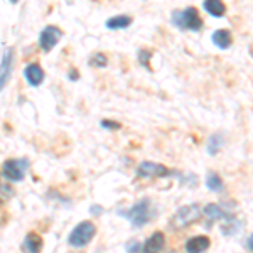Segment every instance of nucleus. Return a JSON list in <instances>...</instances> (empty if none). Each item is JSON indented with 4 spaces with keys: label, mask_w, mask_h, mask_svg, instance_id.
Here are the masks:
<instances>
[{
    "label": "nucleus",
    "mask_w": 253,
    "mask_h": 253,
    "mask_svg": "<svg viewBox=\"0 0 253 253\" xmlns=\"http://www.w3.org/2000/svg\"><path fill=\"white\" fill-rule=\"evenodd\" d=\"M95 233H96L95 224H93L91 221H81L80 224H76V226L73 228L68 242L71 247L81 248V247H84V245H88L89 242H91Z\"/></svg>",
    "instance_id": "20e7f679"
},
{
    "label": "nucleus",
    "mask_w": 253,
    "mask_h": 253,
    "mask_svg": "<svg viewBox=\"0 0 253 253\" xmlns=\"http://www.w3.org/2000/svg\"><path fill=\"white\" fill-rule=\"evenodd\" d=\"M221 145H223L221 135H219V133H214V135L208 140V152H210L211 156H216V152L221 149Z\"/></svg>",
    "instance_id": "a211bd4d"
},
{
    "label": "nucleus",
    "mask_w": 253,
    "mask_h": 253,
    "mask_svg": "<svg viewBox=\"0 0 253 253\" xmlns=\"http://www.w3.org/2000/svg\"><path fill=\"white\" fill-rule=\"evenodd\" d=\"M199 216H201V210L198 205H187L179 208V211H175V214L170 218V226L174 230H184L189 224L198 221Z\"/></svg>",
    "instance_id": "7ed1b4c3"
},
{
    "label": "nucleus",
    "mask_w": 253,
    "mask_h": 253,
    "mask_svg": "<svg viewBox=\"0 0 253 253\" xmlns=\"http://www.w3.org/2000/svg\"><path fill=\"white\" fill-rule=\"evenodd\" d=\"M12 2H17V0H12Z\"/></svg>",
    "instance_id": "b1692460"
},
{
    "label": "nucleus",
    "mask_w": 253,
    "mask_h": 253,
    "mask_svg": "<svg viewBox=\"0 0 253 253\" xmlns=\"http://www.w3.org/2000/svg\"><path fill=\"white\" fill-rule=\"evenodd\" d=\"M203 7H205V10L210 15H213V17H223L224 12H226V7H224V3L221 0H205Z\"/></svg>",
    "instance_id": "4468645a"
},
{
    "label": "nucleus",
    "mask_w": 253,
    "mask_h": 253,
    "mask_svg": "<svg viewBox=\"0 0 253 253\" xmlns=\"http://www.w3.org/2000/svg\"><path fill=\"white\" fill-rule=\"evenodd\" d=\"M211 41H213V44L216 47L219 49H228L231 46V32L228 29H218L213 32V36H211Z\"/></svg>",
    "instance_id": "ddd939ff"
},
{
    "label": "nucleus",
    "mask_w": 253,
    "mask_h": 253,
    "mask_svg": "<svg viewBox=\"0 0 253 253\" xmlns=\"http://www.w3.org/2000/svg\"><path fill=\"white\" fill-rule=\"evenodd\" d=\"M61 36H63V32H61L59 27H56V26L44 27L42 32H41V36H39V46H41V49H42L44 52L52 51L56 44L59 42Z\"/></svg>",
    "instance_id": "423d86ee"
},
{
    "label": "nucleus",
    "mask_w": 253,
    "mask_h": 253,
    "mask_svg": "<svg viewBox=\"0 0 253 253\" xmlns=\"http://www.w3.org/2000/svg\"><path fill=\"white\" fill-rule=\"evenodd\" d=\"M137 174L140 177H166V175L170 174V170L167 169L166 166L162 164H157V162H142L137 169Z\"/></svg>",
    "instance_id": "0eeeda50"
},
{
    "label": "nucleus",
    "mask_w": 253,
    "mask_h": 253,
    "mask_svg": "<svg viewBox=\"0 0 253 253\" xmlns=\"http://www.w3.org/2000/svg\"><path fill=\"white\" fill-rule=\"evenodd\" d=\"M206 187L211 191H221L223 189V181L218 174L211 172L210 175L206 177Z\"/></svg>",
    "instance_id": "f3484780"
},
{
    "label": "nucleus",
    "mask_w": 253,
    "mask_h": 253,
    "mask_svg": "<svg viewBox=\"0 0 253 253\" xmlns=\"http://www.w3.org/2000/svg\"><path fill=\"white\" fill-rule=\"evenodd\" d=\"M130 24H132V17H128V15H115V17L108 19L105 26L112 31H117V29H125Z\"/></svg>",
    "instance_id": "2eb2a0df"
},
{
    "label": "nucleus",
    "mask_w": 253,
    "mask_h": 253,
    "mask_svg": "<svg viewBox=\"0 0 253 253\" xmlns=\"http://www.w3.org/2000/svg\"><path fill=\"white\" fill-rule=\"evenodd\" d=\"M149 58H150V52L149 51H140V52H138V61H140V63L144 64L145 68H149V64H147Z\"/></svg>",
    "instance_id": "4be33fe9"
},
{
    "label": "nucleus",
    "mask_w": 253,
    "mask_h": 253,
    "mask_svg": "<svg viewBox=\"0 0 253 253\" xmlns=\"http://www.w3.org/2000/svg\"><path fill=\"white\" fill-rule=\"evenodd\" d=\"M91 64L93 66H98V68H105L108 64V59L105 54H101V52H98V54H95L91 58Z\"/></svg>",
    "instance_id": "6ab92c4d"
},
{
    "label": "nucleus",
    "mask_w": 253,
    "mask_h": 253,
    "mask_svg": "<svg viewBox=\"0 0 253 253\" xmlns=\"http://www.w3.org/2000/svg\"><path fill=\"white\" fill-rule=\"evenodd\" d=\"M101 126H105V128H108V130H118V128H120V124H118V122L103 120V122H101Z\"/></svg>",
    "instance_id": "412c9836"
},
{
    "label": "nucleus",
    "mask_w": 253,
    "mask_h": 253,
    "mask_svg": "<svg viewBox=\"0 0 253 253\" xmlns=\"http://www.w3.org/2000/svg\"><path fill=\"white\" fill-rule=\"evenodd\" d=\"M24 76H26L27 83H29L31 86H39V84L42 83V80H44V71H42V68H41L39 64L32 63V64H29V66H26V69H24Z\"/></svg>",
    "instance_id": "9d476101"
},
{
    "label": "nucleus",
    "mask_w": 253,
    "mask_h": 253,
    "mask_svg": "<svg viewBox=\"0 0 253 253\" xmlns=\"http://www.w3.org/2000/svg\"><path fill=\"white\" fill-rule=\"evenodd\" d=\"M248 252H252V236H248Z\"/></svg>",
    "instance_id": "5701e85b"
},
{
    "label": "nucleus",
    "mask_w": 253,
    "mask_h": 253,
    "mask_svg": "<svg viewBox=\"0 0 253 253\" xmlns=\"http://www.w3.org/2000/svg\"><path fill=\"white\" fill-rule=\"evenodd\" d=\"M172 24L182 31H193V32L199 31L203 27V20L194 7H187L184 10H174Z\"/></svg>",
    "instance_id": "f257e3e1"
},
{
    "label": "nucleus",
    "mask_w": 253,
    "mask_h": 253,
    "mask_svg": "<svg viewBox=\"0 0 253 253\" xmlns=\"http://www.w3.org/2000/svg\"><path fill=\"white\" fill-rule=\"evenodd\" d=\"M12 61H14V51H12V49H7L2 56V63H0V89L5 86V83L10 78Z\"/></svg>",
    "instance_id": "6e6552de"
},
{
    "label": "nucleus",
    "mask_w": 253,
    "mask_h": 253,
    "mask_svg": "<svg viewBox=\"0 0 253 253\" xmlns=\"http://www.w3.org/2000/svg\"><path fill=\"white\" fill-rule=\"evenodd\" d=\"M203 211H205V214L211 219V221H214V219H223V218H228V216H230L228 213H224L218 205H208V206H205Z\"/></svg>",
    "instance_id": "dca6fc26"
},
{
    "label": "nucleus",
    "mask_w": 253,
    "mask_h": 253,
    "mask_svg": "<svg viewBox=\"0 0 253 253\" xmlns=\"http://www.w3.org/2000/svg\"><path fill=\"white\" fill-rule=\"evenodd\" d=\"M164 247H166V236H164V233H161V231H156V233H154L144 243V247H142V252H144V253H161L162 250H164Z\"/></svg>",
    "instance_id": "1a4fd4ad"
},
{
    "label": "nucleus",
    "mask_w": 253,
    "mask_h": 253,
    "mask_svg": "<svg viewBox=\"0 0 253 253\" xmlns=\"http://www.w3.org/2000/svg\"><path fill=\"white\" fill-rule=\"evenodd\" d=\"M22 250L26 253H41V250H42V238L38 233H29L22 243Z\"/></svg>",
    "instance_id": "f8f14e48"
},
{
    "label": "nucleus",
    "mask_w": 253,
    "mask_h": 253,
    "mask_svg": "<svg viewBox=\"0 0 253 253\" xmlns=\"http://www.w3.org/2000/svg\"><path fill=\"white\" fill-rule=\"evenodd\" d=\"M120 214L125 216L126 219H130V223L135 228H140V226H145V224L150 221L154 213H152V206H150L149 199H142V201H138L132 210L122 211Z\"/></svg>",
    "instance_id": "f03ea898"
},
{
    "label": "nucleus",
    "mask_w": 253,
    "mask_h": 253,
    "mask_svg": "<svg viewBox=\"0 0 253 253\" xmlns=\"http://www.w3.org/2000/svg\"><path fill=\"white\" fill-rule=\"evenodd\" d=\"M126 252L128 253H138L142 252V245L138 242H130L128 245H126Z\"/></svg>",
    "instance_id": "aec40b11"
},
{
    "label": "nucleus",
    "mask_w": 253,
    "mask_h": 253,
    "mask_svg": "<svg viewBox=\"0 0 253 253\" xmlns=\"http://www.w3.org/2000/svg\"><path fill=\"white\" fill-rule=\"evenodd\" d=\"M210 238L208 236H194V238L187 240L186 252L187 253H205L210 248Z\"/></svg>",
    "instance_id": "9b49d317"
},
{
    "label": "nucleus",
    "mask_w": 253,
    "mask_h": 253,
    "mask_svg": "<svg viewBox=\"0 0 253 253\" xmlns=\"http://www.w3.org/2000/svg\"><path fill=\"white\" fill-rule=\"evenodd\" d=\"M27 170V161L26 159H9L2 166V175L3 179L10 182H19L26 177Z\"/></svg>",
    "instance_id": "39448f33"
}]
</instances>
